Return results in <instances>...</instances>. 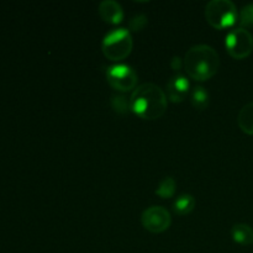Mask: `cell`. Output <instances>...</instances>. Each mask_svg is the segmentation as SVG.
<instances>
[{
  "label": "cell",
  "mask_w": 253,
  "mask_h": 253,
  "mask_svg": "<svg viewBox=\"0 0 253 253\" xmlns=\"http://www.w3.org/2000/svg\"><path fill=\"white\" fill-rule=\"evenodd\" d=\"M130 103L131 111L143 120H157L167 110V95L153 83L138 85L131 95Z\"/></svg>",
  "instance_id": "cell-1"
},
{
  "label": "cell",
  "mask_w": 253,
  "mask_h": 253,
  "mask_svg": "<svg viewBox=\"0 0 253 253\" xmlns=\"http://www.w3.org/2000/svg\"><path fill=\"white\" fill-rule=\"evenodd\" d=\"M184 67L190 78L199 82L209 81L219 71V53L209 44H195L185 53Z\"/></svg>",
  "instance_id": "cell-2"
},
{
  "label": "cell",
  "mask_w": 253,
  "mask_h": 253,
  "mask_svg": "<svg viewBox=\"0 0 253 253\" xmlns=\"http://www.w3.org/2000/svg\"><path fill=\"white\" fill-rule=\"evenodd\" d=\"M132 37L128 30L115 29L105 35L101 43L104 56L110 61H123L132 51Z\"/></svg>",
  "instance_id": "cell-3"
},
{
  "label": "cell",
  "mask_w": 253,
  "mask_h": 253,
  "mask_svg": "<svg viewBox=\"0 0 253 253\" xmlns=\"http://www.w3.org/2000/svg\"><path fill=\"white\" fill-rule=\"evenodd\" d=\"M205 19L210 26L222 30L236 24L239 12L231 0H211L205 6Z\"/></svg>",
  "instance_id": "cell-4"
},
{
  "label": "cell",
  "mask_w": 253,
  "mask_h": 253,
  "mask_svg": "<svg viewBox=\"0 0 253 253\" xmlns=\"http://www.w3.org/2000/svg\"><path fill=\"white\" fill-rule=\"evenodd\" d=\"M225 47L230 56L235 59H244L253 49V36L249 30L237 27L231 30L225 39Z\"/></svg>",
  "instance_id": "cell-5"
},
{
  "label": "cell",
  "mask_w": 253,
  "mask_h": 253,
  "mask_svg": "<svg viewBox=\"0 0 253 253\" xmlns=\"http://www.w3.org/2000/svg\"><path fill=\"white\" fill-rule=\"evenodd\" d=\"M106 81L118 91H130L136 88L137 73L127 64H115L106 69Z\"/></svg>",
  "instance_id": "cell-6"
},
{
  "label": "cell",
  "mask_w": 253,
  "mask_h": 253,
  "mask_svg": "<svg viewBox=\"0 0 253 253\" xmlns=\"http://www.w3.org/2000/svg\"><path fill=\"white\" fill-rule=\"evenodd\" d=\"M142 226L152 234H161L169 229L172 217L169 211L163 207L147 208L141 215Z\"/></svg>",
  "instance_id": "cell-7"
},
{
  "label": "cell",
  "mask_w": 253,
  "mask_h": 253,
  "mask_svg": "<svg viewBox=\"0 0 253 253\" xmlns=\"http://www.w3.org/2000/svg\"><path fill=\"white\" fill-rule=\"evenodd\" d=\"M189 82L185 77L177 74L167 83V96L172 103H182L189 93Z\"/></svg>",
  "instance_id": "cell-8"
},
{
  "label": "cell",
  "mask_w": 253,
  "mask_h": 253,
  "mask_svg": "<svg viewBox=\"0 0 253 253\" xmlns=\"http://www.w3.org/2000/svg\"><path fill=\"white\" fill-rule=\"evenodd\" d=\"M99 15L105 22L111 25H118L124 19V10L118 1L104 0L99 4Z\"/></svg>",
  "instance_id": "cell-9"
},
{
  "label": "cell",
  "mask_w": 253,
  "mask_h": 253,
  "mask_svg": "<svg viewBox=\"0 0 253 253\" xmlns=\"http://www.w3.org/2000/svg\"><path fill=\"white\" fill-rule=\"evenodd\" d=\"M237 124L244 132L253 135V101L242 106L237 115Z\"/></svg>",
  "instance_id": "cell-10"
},
{
  "label": "cell",
  "mask_w": 253,
  "mask_h": 253,
  "mask_svg": "<svg viewBox=\"0 0 253 253\" xmlns=\"http://www.w3.org/2000/svg\"><path fill=\"white\" fill-rule=\"evenodd\" d=\"M231 236L240 245L253 244V229L247 224H236L231 229Z\"/></svg>",
  "instance_id": "cell-11"
},
{
  "label": "cell",
  "mask_w": 253,
  "mask_h": 253,
  "mask_svg": "<svg viewBox=\"0 0 253 253\" xmlns=\"http://www.w3.org/2000/svg\"><path fill=\"white\" fill-rule=\"evenodd\" d=\"M195 208V199L190 194H183L173 203V210L177 215H187L192 212Z\"/></svg>",
  "instance_id": "cell-12"
},
{
  "label": "cell",
  "mask_w": 253,
  "mask_h": 253,
  "mask_svg": "<svg viewBox=\"0 0 253 253\" xmlns=\"http://www.w3.org/2000/svg\"><path fill=\"white\" fill-rule=\"evenodd\" d=\"M190 100H192L193 106L198 110H205V109L209 108L210 104V96L209 93L205 88L203 86H195L192 91V95H190Z\"/></svg>",
  "instance_id": "cell-13"
},
{
  "label": "cell",
  "mask_w": 253,
  "mask_h": 253,
  "mask_svg": "<svg viewBox=\"0 0 253 253\" xmlns=\"http://www.w3.org/2000/svg\"><path fill=\"white\" fill-rule=\"evenodd\" d=\"M175 193V180L172 177H166L158 184L156 189V194L161 197L162 199H169L174 195Z\"/></svg>",
  "instance_id": "cell-14"
},
{
  "label": "cell",
  "mask_w": 253,
  "mask_h": 253,
  "mask_svg": "<svg viewBox=\"0 0 253 253\" xmlns=\"http://www.w3.org/2000/svg\"><path fill=\"white\" fill-rule=\"evenodd\" d=\"M110 105L116 113L121 114V115H125V114H128L131 111L130 100H127V99L123 95L113 96L110 100Z\"/></svg>",
  "instance_id": "cell-15"
},
{
  "label": "cell",
  "mask_w": 253,
  "mask_h": 253,
  "mask_svg": "<svg viewBox=\"0 0 253 253\" xmlns=\"http://www.w3.org/2000/svg\"><path fill=\"white\" fill-rule=\"evenodd\" d=\"M239 22L241 26H252L253 25V2L247 4L240 11Z\"/></svg>",
  "instance_id": "cell-16"
},
{
  "label": "cell",
  "mask_w": 253,
  "mask_h": 253,
  "mask_svg": "<svg viewBox=\"0 0 253 253\" xmlns=\"http://www.w3.org/2000/svg\"><path fill=\"white\" fill-rule=\"evenodd\" d=\"M147 22L148 19L145 14H137L128 21V27H130V30H132V31L137 32L145 29Z\"/></svg>",
  "instance_id": "cell-17"
},
{
  "label": "cell",
  "mask_w": 253,
  "mask_h": 253,
  "mask_svg": "<svg viewBox=\"0 0 253 253\" xmlns=\"http://www.w3.org/2000/svg\"><path fill=\"white\" fill-rule=\"evenodd\" d=\"M182 66H183V62H182V59H180V57H178V56L173 57L172 62H170V67H172L173 71L179 72L180 69H182Z\"/></svg>",
  "instance_id": "cell-18"
}]
</instances>
